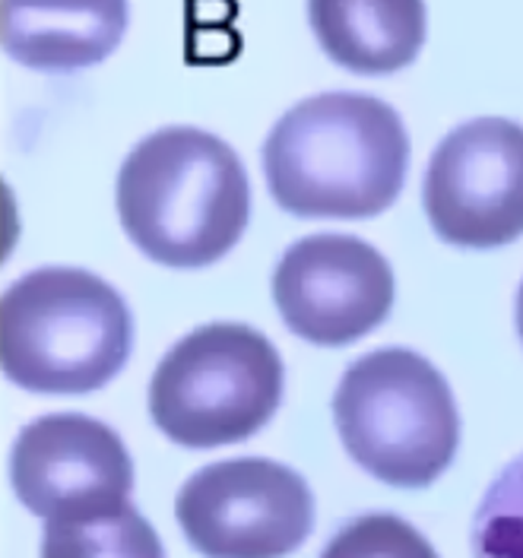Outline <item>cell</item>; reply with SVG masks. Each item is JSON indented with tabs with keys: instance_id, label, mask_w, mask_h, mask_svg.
Returning a JSON list of instances; mask_svg holds the SVG:
<instances>
[{
	"instance_id": "1",
	"label": "cell",
	"mask_w": 523,
	"mask_h": 558,
	"mask_svg": "<svg viewBox=\"0 0 523 558\" xmlns=\"http://www.w3.org/2000/svg\"><path fill=\"white\" fill-rule=\"evenodd\" d=\"M410 137L375 96L324 93L292 105L264 143V174L279 207L312 219L378 216L403 191Z\"/></svg>"
},
{
	"instance_id": "2",
	"label": "cell",
	"mask_w": 523,
	"mask_h": 558,
	"mask_svg": "<svg viewBox=\"0 0 523 558\" xmlns=\"http://www.w3.org/2000/svg\"><path fill=\"white\" fill-rule=\"evenodd\" d=\"M118 213L149 260L194 270L239 244L251 219V184L226 140L200 128H162L127 153Z\"/></svg>"
},
{
	"instance_id": "3",
	"label": "cell",
	"mask_w": 523,
	"mask_h": 558,
	"mask_svg": "<svg viewBox=\"0 0 523 558\" xmlns=\"http://www.w3.org/2000/svg\"><path fill=\"white\" fill-rule=\"evenodd\" d=\"M134 347L127 302L96 274L41 267L0 295V372L35 393H89Z\"/></svg>"
},
{
	"instance_id": "4",
	"label": "cell",
	"mask_w": 523,
	"mask_h": 558,
	"mask_svg": "<svg viewBox=\"0 0 523 558\" xmlns=\"http://www.w3.org/2000/svg\"><path fill=\"white\" fill-rule=\"evenodd\" d=\"M333 422L352 460L387 486L435 483L460 445L451 384L410 349H378L349 365Z\"/></svg>"
},
{
	"instance_id": "5",
	"label": "cell",
	"mask_w": 523,
	"mask_h": 558,
	"mask_svg": "<svg viewBox=\"0 0 523 558\" xmlns=\"http://www.w3.org/2000/svg\"><path fill=\"white\" fill-rule=\"evenodd\" d=\"M282 359L244 324H209L178 340L149 381V416L181 448L235 445L282 403Z\"/></svg>"
},
{
	"instance_id": "6",
	"label": "cell",
	"mask_w": 523,
	"mask_h": 558,
	"mask_svg": "<svg viewBox=\"0 0 523 558\" xmlns=\"http://www.w3.org/2000/svg\"><path fill=\"white\" fill-rule=\"evenodd\" d=\"M174 514L207 558H282L308 539L314 495L277 460L239 457L197 470L178 492Z\"/></svg>"
},
{
	"instance_id": "7",
	"label": "cell",
	"mask_w": 523,
	"mask_h": 558,
	"mask_svg": "<svg viewBox=\"0 0 523 558\" xmlns=\"http://www.w3.org/2000/svg\"><path fill=\"white\" fill-rule=\"evenodd\" d=\"M431 229L457 247H501L523 235V128L476 118L438 143L425 172Z\"/></svg>"
},
{
	"instance_id": "8",
	"label": "cell",
	"mask_w": 523,
	"mask_h": 558,
	"mask_svg": "<svg viewBox=\"0 0 523 558\" xmlns=\"http://www.w3.org/2000/svg\"><path fill=\"white\" fill-rule=\"evenodd\" d=\"M16 498L45 521H80L131 505L134 463L105 422L76 413L35 418L10 451Z\"/></svg>"
},
{
	"instance_id": "9",
	"label": "cell",
	"mask_w": 523,
	"mask_h": 558,
	"mask_svg": "<svg viewBox=\"0 0 523 558\" xmlns=\"http://www.w3.org/2000/svg\"><path fill=\"white\" fill-rule=\"evenodd\" d=\"M273 299L285 327L302 340L346 347L390 314L393 270L362 239L308 235L282 254Z\"/></svg>"
},
{
	"instance_id": "10",
	"label": "cell",
	"mask_w": 523,
	"mask_h": 558,
	"mask_svg": "<svg viewBox=\"0 0 523 558\" xmlns=\"http://www.w3.org/2000/svg\"><path fill=\"white\" fill-rule=\"evenodd\" d=\"M121 0L0 3V45L33 70H76L105 61L127 33Z\"/></svg>"
},
{
	"instance_id": "11",
	"label": "cell",
	"mask_w": 523,
	"mask_h": 558,
	"mask_svg": "<svg viewBox=\"0 0 523 558\" xmlns=\"http://www.w3.org/2000/svg\"><path fill=\"white\" fill-rule=\"evenodd\" d=\"M308 16L324 51L355 73L406 68L425 41V7L416 0H317Z\"/></svg>"
},
{
	"instance_id": "12",
	"label": "cell",
	"mask_w": 523,
	"mask_h": 558,
	"mask_svg": "<svg viewBox=\"0 0 523 558\" xmlns=\"http://www.w3.org/2000/svg\"><path fill=\"white\" fill-rule=\"evenodd\" d=\"M41 558H166V549L137 508L124 505L80 521H48Z\"/></svg>"
},
{
	"instance_id": "13",
	"label": "cell",
	"mask_w": 523,
	"mask_h": 558,
	"mask_svg": "<svg viewBox=\"0 0 523 558\" xmlns=\"http://www.w3.org/2000/svg\"><path fill=\"white\" fill-rule=\"evenodd\" d=\"M473 558H523V453L488 486L470 530Z\"/></svg>"
},
{
	"instance_id": "14",
	"label": "cell",
	"mask_w": 523,
	"mask_h": 558,
	"mask_svg": "<svg viewBox=\"0 0 523 558\" xmlns=\"http://www.w3.org/2000/svg\"><path fill=\"white\" fill-rule=\"evenodd\" d=\"M320 558H438V553L403 518L365 514L343 523Z\"/></svg>"
},
{
	"instance_id": "15",
	"label": "cell",
	"mask_w": 523,
	"mask_h": 558,
	"mask_svg": "<svg viewBox=\"0 0 523 558\" xmlns=\"http://www.w3.org/2000/svg\"><path fill=\"white\" fill-rule=\"evenodd\" d=\"M518 330H521V340H523V282H521V292H518Z\"/></svg>"
}]
</instances>
